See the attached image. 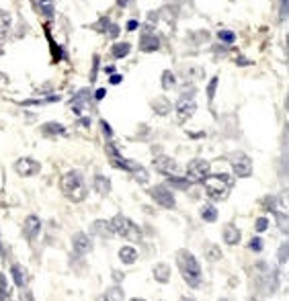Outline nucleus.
Listing matches in <instances>:
<instances>
[{"label":"nucleus","mask_w":289,"mask_h":301,"mask_svg":"<svg viewBox=\"0 0 289 301\" xmlns=\"http://www.w3.org/2000/svg\"><path fill=\"white\" fill-rule=\"evenodd\" d=\"M60 189L62 193L66 195V199H70L72 203H80V201H84L86 199V182H84V176L80 175L78 170H70V172H66V175L62 176L60 180Z\"/></svg>","instance_id":"f257e3e1"},{"label":"nucleus","mask_w":289,"mask_h":301,"mask_svg":"<svg viewBox=\"0 0 289 301\" xmlns=\"http://www.w3.org/2000/svg\"><path fill=\"white\" fill-rule=\"evenodd\" d=\"M154 168L164 176H179V164L177 160H172L170 156H158L154 158Z\"/></svg>","instance_id":"9b49d317"},{"label":"nucleus","mask_w":289,"mask_h":301,"mask_svg":"<svg viewBox=\"0 0 289 301\" xmlns=\"http://www.w3.org/2000/svg\"><path fill=\"white\" fill-rule=\"evenodd\" d=\"M279 262H281V264L287 262V244H283L281 250H279Z\"/></svg>","instance_id":"ea45409f"},{"label":"nucleus","mask_w":289,"mask_h":301,"mask_svg":"<svg viewBox=\"0 0 289 301\" xmlns=\"http://www.w3.org/2000/svg\"><path fill=\"white\" fill-rule=\"evenodd\" d=\"M201 217H203V222L213 224L217 219V209L213 205H205V207H201Z\"/></svg>","instance_id":"cd10ccee"},{"label":"nucleus","mask_w":289,"mask_h":301,"mask_svg":"<svg viewBox=\"0 0 289 301\" xmlns=\"http://www.w3.org/2000/svg\"><path fill=\"white\" fill-rule=\"evenodd\" d=\"M90 90L88 88H82L78 92V95L72 99V111L76 113V115H82L84 113V109H86V105L90 102Z\"/></svg>","instance_id":"4468645a"},{"label":"nucleus","mask_w":289,"mask_h":301,"mask_svg":"<svg viewBox=\"0 0 289 301\" xmlns=\"http://www.w3.org/2000/svg\"><path fill=\"white\" fill-rule=\"evenodd\" d=\"M103 301H123V289L119 285L115 287H109L105 297H103Z\"/></svg>","instance_id":"bb28decb"},{"label":"nucleus","mask_w":289,"mask_h":301,"mask_svg":"<svg viewBox=\"0 0 289 301\" xmlns=\"http://www.w3.org/2000/svg\"><path fill=\"white\" fill-rule=\"evenodd\" d=\"M175 86H177V74H172L170 70H166L162 74V88L164 90H172Z\"/></svg>","instance_id":"c85d7f7f"},{"label":"nucleus","mask_w":289,"mask_h":301,"mask_svg":"<svg viewBox=\"0 0 289 301\" xmlns=\"http://www.w3.org/2000/svg\"><path fill=\"white\" fill-rule=\"evenodd\" d=\"M177 115H179V119L184 121V119H189L191 115L197 111V102H195V95H181V99L177 100Z\"/></svg>","instance_id":"1a4fd4ad"},{"label":"nucleus","mask_w":289,"mask_h":301,"mask_svg":"<svg viewBox=\"0 0 289 301\" xmlns=\"http://www.w3.org/2000/svg\"><path fill=\"white\" fill-rule=\"evenodd\" d=\"M119 260H121L123 264H133V262L137 260V250H135L133 246H123V248L119 250Z\"/></svg>","instance_id":"b1692460"},{"label":"nucleus","mask_w":289,"mask_h":301,"mask_svg":"<svg viewBox=\"0 0 289 301\" xmlns=\"http://www.w3.org/2000/svg\"><path fill=\"white\" fill-rule=\"evenodd\" d=\"M154 279L158 283H168L170 281V266L164 264V262H160L154 266Z\"/></svg>","instance_id":"4be33fe9"},{"label":"nucleus","mask_w":289,"mask_h":301,"mask_svg":"<svg viewBox=\"0 0 289 301\" xmlns=\"http://www.w3.org/2000/svg\"><path fill=\"white\" fill-rule=\"evenodd\" d=\"M2 84H8V78L2 72H0V86H2Z\"/></svg>","instance_id":"09e8293b"},{"label":"nucleus","mask_w":289,"mask_h":301,"mask_svg":"<svg viewBox=\"0 0 289 301\" xmlns=\"http://www.w3.org/2000/svg\"><path fill=\"white\" fill-rule=\"evenodd\" d=\"M72 248L76 254H88L92 250V240L84 234V231H78L72 236Z\"/></svg>","instance_id":"ddd939ff"},{"label":"nucleus","mask_w":289,"mask_h":301,"mask_svg":"<svg viewBox=\"0 0 289 301\" xmlns=\"http://www.w3.org/2000/svg\"><path fill=\"white\" fill-rule=\"evenodd\" d=\"M113 279H115V283H121V279H123V275H121L119 271H113Z\"/></svg>","instance_id":"a18cd8bd"},{"label":"nucleus","mask_w":289,"mask_h":301,"mask_svg":"<svg viewBox=\"0 0 289 301\" xmlns=\"http://www.w3.org/2000/svg\"><path fill=\"white\" fill-rule=\"evenodd\" d=\"M131 51V45L127 43V41H119V43H115L113 48H111V55L115 57V60H121V57H127V53Z\"/></svg>","instance_id":"393cba45"},{"label":"nucleus","mask_w":289,"mask_h":301,"mask_svg":"<svg viewBox=\"0 0 289 301\" xmlns=\"http://www.w3.org/2000/svg\"><path fill=\"white\" fill-rule=\"evenodd\" d=\"M131 176H133V178H135L137 182H140V184H146V182H148V178H150L148 170H146V168H142V166L137 168L135 172H131Z\"/></svg>","instance_id":"473e14b6"},{"label":"nucleus","mask_w":289,"mask_h":301,"mask_svg":"<svg viewBox=\"0 0 289 301\" xmlns=\"http://www.w3.org/2000/svg\"><path fill=\"white\" fill-rule=\"evenodd\" d=\"M219 301H226V299H219Z\"/></svg>","instance_id":"603ef678"},{"label":"nucleus","mask_w":289,"mask_h":301,"mask_svg":"<svg viewBox=\"0 0 289 301\" xmlns=\"http://www.w3.org/2000/svg\"><path fill=\"white\" fill-rule=\"evenodd\" d=\"M97 72H99V57L95 55V62H92V70H90V80L97 78Z\"/></svg>","instance_id":"58836bf2"},{"label":"nucleus","mask_w":289,"mask_h":301,"mask_svg":"<svg viewBox=\"0 0 289 301\" xmlns=\"http://www.w3.org/2000/svg\"><path fill=\"white\" fill-rule=\"evenodd\" d=\"M39 231H41V222H39V217L37 215H29L25 219V238L29 240H35L39 236Z\"/></svg>","instance_id":"2eb2a0df"},{"label":"nucleus","mask_w":289,"mask_h":301,"mask_svg":"<svg viewBox=\"0 0 289 301\" xmlns=\"http://www.w3.org/2000/svg\"><path fill=\"white\" fill-rule=\"evenodd\" d=\"M137 27H140V23H137L135 19H131L130 23H127V31H135Z\"/></svg>","instance_id":"79ce46f5"},{"label":"nucleus","mask_w":289,"mask_h":301,"mask_svg":"<svg viewBox=\"0 0 289 301\" xmlns=\"http://www.w3.org/2000/svg\"><path fill=\"white\" fill-rule=\"evenodd\" d=\"M150 197H152L160 207H164V209H172V207H175V195H172V191L168 187H164V184H156V187L150 189Z\"/></svg>","instance_id":"6e6552de"},{"label":"nucleus","mask_w":289,"mask_h":301,"mask_svg":"<svg viewBox=\"0 0 289 301\" xmlns=\"http://www.w3.org/2000/svg\"><path fill=\"white\" fill-rule=\"evenodd\" d=\"M41 133H43L45 137H57V135H64V133H66V127H64L62 123L50 121V123L41 125Z\"/></svg>","instance_id":"aec40b11"},{"label":"nucleus","mask_w":289,"mask_h":301,"mask_svg":"<svg viewBox=\"0 0 289 301\" xmlns=\"http://www.w3.org/2000/svg\"><path fill=\"white\" fill-rule=\"evenodd\" d=\"M130 301H146V299H140V297H133V299H130Z\"/></svg>","instance_id":"8fccbe9b"},{"label":"nucleus","mask_w":289,"mask_h":301,"mask_svg":"<svg viewBox=\"0 0 289 301\" xmlns=\"http://www.w3.org/2000/svg\"><path fill=\"white\" fill-rule=\"evenodd\" d=\"M205 193L210 199L213 201H224L228 199L230 191H232V184H234V178L230 175H210L205 180Z\"/></svg>","instance_id":"7ed1b4c3"},{"label":"nucleus","mask_w":289,"mask_h":301,"mask_svg":"<svg viewBox=\"0 0 289 301\" xmlns=\"http://www.w3.org/2000/svg\"><path fill=\"white\" fill-rule=\"evenodd\" d=\"M179 301H193V299H189V297H181Z\"/></svg>","instance_id":"3c124183"},{"label":"nucleus","mask_w":289,"mask_h":301,"mask_svg":"<svg viewBox=\"0 0 289 301\" xmlns=\"http://www.w3.org/2000/svg\"><path fill=\"white\" fill-rule=\"evenodd\" d=\"M160 45H162V41H160V35L154 31V25H152V23H146L144 33H142V39H140V50L146 51V53H150V51L160 50Z\"/></svg>","instance_id":"0eeeda50"},{"label":"nucleus","mask_w":289,"mask_h":301,"mask_svg":"<svg viewBox=\"0 0 289 301\" xmlns=\"http://www.w3.org/2000/svg\"><path fill=\"white\" fill-rule=\"evenodd\" d=\"M95 99H97V100L105 99V88H99V90H97V95H95Z\"/></svg>","instance_id":"49530a36"},{"label":"nucleus","mask_w":289,"mask_h":301,"mask_svg":"<svg viewBox=\"0 0 289 301\" xmlns=\"http://www.w3.org/2000/svg\"><path fill=\"white\" fill-rule=\"evenodd\" d=\"M168 182L172 184V187H177V189H181V191H184V189H189V180L187 178H181V176H170L168 178Z\"/></svg>","instance_id":"2f4dec72"},{"label":"nucleus","mask_w":289,"mask_h":301,"mask_svg":"<svg viewBox=\"0 0 289 301\" xmlns=\"http://www.w3.org/2000/svg\"><path fill=\"white\" fill-rule=\"evenodd\" d=\"M33 6H35L37 13L43 15L48 21H52L53 15H55V4H53V0H33Z\"/></svg>","instance_id":"f3484780"},{"label":"nucleus","mask_w":289,"mask_h":301,"mask_svg":"<svg viewBox=\"0 0 289 301\" xmlns=\"http://www.w3.org/2000/svg\"><path fill=\"white\" fill-rule=\"evenodd\" d=\"M217 39L222 41L224 45H232V43L236 41V33L230 31V29H222V31L217 33Z\"/></svg>","instance_id":"c756f323"},{"label":"nucleus","mask_w":289,"mask_h":301,"mask_svg":"<svg viewBox=\"0 0 289 301\" xmlns=\"http://www.w3.org/2000/svg\"><path fill=\"white\" fill-rule=\"evenodd\" d=\"M230 164H232V170H234V175L240 176V178H246L252 175V160L250 156H246L244 152H234V154H230Z\"/></svg>","instance_id":"423d86ee"},{"label":"nucleus","mask_w":289,"mask_h":301,"mask_svg":"<svg viewBox=\"0 0 289 301\" xmlns=\"http://www.w3.org/2000/svg\"><path fill=\"white\" fill-rule=\"evenodd\" d=\"M217 82H219V78H217V76H213V78H211V82H210V86H207V99H210V102H211V100H213V97H215Z\"/></svg>","instance_id":"72a5a7b5"},{"label":"nucleus","mask_w":289,"mask_h":301,"mask_svg":"<svg viewBox=\"0 0 289 301\" xmlns=\"http://www.w3.org/2000/svg\"><path fill=\"white\" fill-rule=\"evenodd\" d=\"M10 25H13V19L6 10H0V41H4L8 31H10Z\"/></svg>","instance_id":"5701e85b"},{"label":"nucleus","mask_w":289,"mask_h":301,"mask_svg":"<svg viewBox=\"0 0 289 301\" xmlns=\"http://www.w3.org/2000/svg\"><path fill=\"white\" fill-rule=\"evenodd\" d=\"M210 170H211L210 162L201 160V158H195L187 164V176L184 178H187L189 182H203L207 176H210Z\"/></svg>","instance_id":"39448f33"},{"label":"nucleus","mask_w":289,"mask_h":301,"mask_svg":"<svg viewBox=\"0 0 289 301\" xmlns=\"http://www.w3.org/2000/svg\"><path fill=\"white\" fill-rule=\"evenodd\" d=\"M90 231L95 236H99V238H105V240H109L111 236H115L113 229H111V224L105 222V219H97V222L90 226Z\"/></svg>","instance_id":"dca6fc26"},{"label":"nucleus","mask_w":289,"mask_h":301,"mask_svg":"<svg viewBox=\"0 0 289 301\" xmlns=\"http://www.w3.org/2000/svg\"><path fill=\"white\" fill-rule=\"evenodd\" d=\"M177 264H179V271L183 275L184 283H187L189 287L195 289V287L201 285V266L189 250H179L177 252Z\"/></svg>","instance_id":"f03ea898"},{"label":"nucleus","mask_w":289,"mask_h":301,"mask_svg":"<svg viewBox=\"0 0 289 301\" xmlns=\"http://www.w3.org/2000/svg\"><path fill=\"white\" fill-rule=\"evenodd\" d=\"M248 248L254 250V252H261V250H263V240H261V238H252L250 244H248Z\"/></svg>","instance_id":"e433bc0d"},{"label":"nucleus","mask_w":289,"mask_h":301,"mask_svg":"<svg viewBox=\"0 0 289 301\" xmlns=\"http://www.w3.org/2000/svg\"><path fill=\"white\" fill-rule=\"evenodd\" d=\"M21 301H35V299H33V293L31 291H23L21 293Z\"/></svg>","instance_id":"a19ab883"},{"label":"nucleus","mask_w":289,"mask_h":301,"mask_svg":"<svg viewBox=\"0 0 289 301\" xmlns=\"http://www.w3.org/2000/svg\"><path fill=\"white\" fill-rule=\"evenodd\" d=\"M267 227H269V219L267 217H259L257 224H254V229H257V231H264Z\"/></svg>","instance_id":"c9c22d12"},{"label":"nucleus","mask_w":289,"mask_h":301,"mask_svg":"<svg viewBox=\"0 0 289 301\" xmlns=\"http://www.w3.org/2000/svg\"><path fill=\"white\" fill-rule=\"evenodd\" d=\"M101 127H103V133L107 135V140H111V137H113V129L109 127V123L107 121H101Z\"/></svg>","instance_id":"4c0bfd02"},{"label":"nucleus","mask_w":289,"mask_h":301,"mask_svg":"<svg viewBox=\"0 0 289 301\" xmlns=\"http://www.w3.org/2000/svg\"><path fill=\"white\" fill-rule=\"evenodd\" d=\"M10 275H13V281L17 287H25L29 283V273L23 269L21 264H13L10 266Z\"/></svg>","instance_id":"6ab92c4d"},{"label":"nucleus","mask_w":289,"mask_h":301,"mask_svg":"<svg viewBox=\"0 0 289 301\" xmlns=\"http://www.w3.org/2000/svg\"><path fill=\"white\" fill-rule=\"evenodd\" d=\"M92 187H95V191L99 195H109L111 193V180L103 175H97L95 178H92Z\"/></svg>","instance_id":"412c9836"},{"label":"nucleus","mask_w":289,"mask_h":301,"mask_svg":"<svg viewBox=\"0 0 289 301\" xmlns=\"http://www.w3.org/2000/svg\"><path fill=\"white\" fill-rule=\"evenodd\" d=\"M8 293H6V279H4V275L0 273V301H6Z\"/></svg>","instance_id":"f704fd0d"},{"label":"nucleus","mask_w":289,"mask_h":301,"mask_svg":"<svg viewBox=\"0 0 289 301\" xmlns=\"http://www.w3.org/2000/svg\"><path fill=\"white\" fill-rule=\"evenodd\" d=\"M39 170H41V164L33 158H19L15 162V172L19 176H35L39 175Z\"/></svg>","instance_id":"9d476101"},{"label":"nucleus","mask_w":289,"mask_h":301,"mask_svg":"<svg viewBox=\"0 0 289 301\" xmlns=\"http://www.w3.org/2000/svg\"><path fill=\"white\" fill-rule=\"evenodd\" d=\"M109 82H111V84H119V82H121V76H119V74L109 76Z\"/></svg>","instance_id":"c03bdc74"},{"label":"nucleus","mask_w":289,"mask_h":301,"mask_svg":"<svg viewBox=\"0 0 289 301\" xmlns=\"http://www.w3.org/2000/svg\"><path fill=\"white\" fill-rule=\"evenodd\" d=\"M111 229H113V234L115 236H119V238H125V240H133V242H137L142 238V234H140V227H137L130 217H125V215H115L113 219H111Z\"/></svg>","instance_id":"20e7f679"},{"label":"nucleus","mask_w":289,"mask_h":301,"mask_svg":"<svg viewBox=\"0 0 289 301\" xmlns=\"http://www.w3.org/2000/svg\"><path fill=\"white\" fill-rule=\"evenodd\" d=\"M205 256L210 260H219L222 258V250H219L215 244H210V246H205Z\"/></svg>","instance_id":"7c9ffc66"},{"label":"nucleus","mask_w":289,"mask_h":301,"mask_svg":"<svg viewBox=\"0 0 289 301\" xmlns=\"http://www.w3.org/2000/svg\"><path fill=\"white\" fill-rule=\"evenodd\" d=\"M222 238H224V242L226 244H230V246H236L238 242H240V238H242V231L234 226V224H228L226 227H224V231H222Z\"/></svg>","instance_id":"a211bd4d"},{"label":"nucleus","mask_w":289,"mask_h":301,"mask_svg":"<svg viewBox=\"0 0 289 301\" xmlns=\"http://www.w3.org/2000/svg\"><path fill=\"white\" fill-rule=\"evenodd\" d=\"M133 2V0H117V4L121 6V8H125V6H130Z\"/></svg>","instance_id":"de8ad7c7"},{"label":"nucleus","mask_w":289,"mask_h":301,"mask_svg":"<svg viewBox=\"0 0 289 301\" xmlns=\"http://www.w3.org/2000/svg\"><path fill=\"white\" fill-rule=\"evenodd\" d=\"M152 109H154L156 115H168L170 109H172V105H170V102L164 97H160V99H154L152 100Z\"/></svg>","instance_id":"a878e982"},{"label":"nucleus","mask_w":289,"mask_h":301,"mask_svg":"<svg viewBox=\"0 0 289 301\" xmlns=\"http://www.w3.org/2000/svg\"><path fill=\"white\" fill-rule=\"evenodd\" d=\"M90 27L95 29V31H99V33H103L107 39H117L119 37V27L115 25V23L109 17H101L97 23H92Z\"/></svg>","instance_id":"f8f14e48"},{"label":"nucleus","mask_w":289,"mask_h":301,"mask_svg":"<svg viewBox=\"0 0 289 301\" xmlns=\"http://www.w3.org/2000/svg\"><path fill=\"white\" fill-rule=\"evenodd\" d=\"M279 15H281V19L287 17V0H281V10H279Z\"/></svg>","instance_id":"37998d69"}]
</instances>
